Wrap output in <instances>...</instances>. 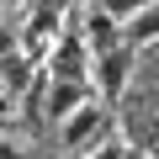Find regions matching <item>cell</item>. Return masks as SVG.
Returning <instances> with one entry per match:
<instances>
[{"label":"cell","instance_id":"cell-1","mask_svg":"<svg viewBox=\"0 0 159 159\" xmlns=\"http://www.w3.org/2000/svg\"><path fill=\"white\" fill-rule=\"evenodd\" d=\"M106 138H111V117H106L101 101L74 106V111L58 122V148H64V154H85V148H96V143H106Z\"/></svg>","mask_w":159,"mask_h":159},{"label":"cell","instance_id":"cell-2","mask_svg":"<svg viewBox=\"0 0 159 159\" xmlns=\"http://www.w3.org/2000/svg\"><path fill=\"white\" fill-rule=\"evenodd\" d=\"M133 64H138V53H133L127 43H117V48H106V53L90 58V80H96V90H101L106 101H122V96H127Z\"/></svg>","mask_w":159,"mask_h":159},{"label":"cell","instance_id":"cell-3","mask_svg":"<svg viewBox=\"0 0 159 159\" xmlns=\"http://www.w3.org/2000/svg\"><path fill=\"white\" fill-rule=\"evenodd\" d=\"M43 64H48V80H85L90 74V48L80 43V32H58L53 48L43 53Z\"/></svg>","mask_w":159,"mask_h":159},{"label":"cell","instance_id":"cell-4","mask_svg":"<svg viewBox=\"0 0 159 159\" xmlns=\"http://www.w3.org/2000/svg\"><path fill=\"white\" fill-rule=\"evenodd\" d=\"M90 101V85L85 80H48V90H43V117L64 122L74 106H85Z\"/></svg>","mask_w":159,"mask_h":159},{"label":"cell","instance_id":"cell-5","mask_svg":"<svg viewBox=\"0 0 159 159\" xmlns=\"http://www.w3.org/2000/svg\"><path fill=\"white\" fill-rule=\"evenodd\" d=\"M122 43H127L133 53H143V48H154V43H159V0H148L133 21H122Z\"/></svg>","mask_w":159,"mask_h":159},{"label":"cell","instance_id":"cell-6","mask_svg":"<svg viewBox=\"0 0 159 159\" xmlns=\"http://www.w3.org/2000/svg\"><path fill=\"white\" fill-rule=\"evenodd\" d=\"M80 43H85V48H90V58H96V53H106V48H117V43H122V27H117L111 16H101V11H90V16H85V27H80Z\"/></svg>","mask_w":159,"mask_h":159},{"label":"cell","instance_id":"cell-7","mask_svg":"<svg viewBox=\"0 0 159 159\" xmlns=\"http://www.w3.org/2000/svg\"><path fill=\"white\" fill-rule=\"evenodd\" d=\"M143 6H148V0H90V11H101V16H111L117 27H122V21H133V16L143 11Z\"/></svg>","mask_w":159,"mask_h":159},{"label":"cell","instance_id":"cell-8","mask_svg":"<svg viewBox=\"0 0 159 159\" xmlns=\"http://www.w3.org/2000/svg\"><path fill=\"white\" fill-rule=\"evenodd\" d=\"M27 69H32V58H21V53H6V58H0V80H6V90H21V85H27Z\"/></svg>","mask_w":159,"mask_h":159},{"label":"cell","instance_id":"cell-9","mask_svg":"<svg viewBox=\"0 0 159 159\" xmlns=\"http://www.w3.org/2000/svg\"><path fill=\"white\" fill-rule=\"evenodd\" d=\"M85 159H133V148H127L122 138H106V143H96V148H85Z\"/></svg>","mask_w":159,"mask_h":159},{"label":"cell","instance_id":"cell-10","mask_svg":"<svg viewBox=\"0 0 159 159\" xmlns=\"http://www.w3.org/2000/svg\"><path fill=\"white\" fill-rule=\"evenodd\" d=\"M0 159H27V154L16 148V138H11V133H0Z\"/></svg>","mask_w":159,"mask_h":159},{"label":"cell","instance_id":"cell-11","mask_svg":"<svg viewBox=\"0 0 159 159\" xmlns=\"http://www.w3.org/2000/svg\"><path fill=\"white\" fill-rule=\"evenodd\" d=\"M6 53H16V32H11V27H0V58H6Z\"/></svg>","mask_w":159,"mask_h":159},{"label":"cell","instance_id":"cell-12","mask_svg":"<svg viewBox=\"0 0 159 159\" xmlns=\"http://www.w3.org/2000/svg\"><path fill=\"white\" fill-rule=\"evenodd\" d=\"M0 6H6V0H0Z\"/></svg>","mask_w":159,"mask_h":159}]
</instances>
